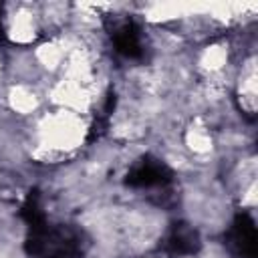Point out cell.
Segmentation results:
<instances>
[{"label":"cell","instance_id":"6da1fadb","mask_svg":"<svg viewBox=\"0 0 258 258\" xmlns=\"http://www.w3.org/2000/svg\"><path fill=\"white\" fill-rule=\"evenodd\" d=\"M169 169L163 161L147 157L137 161L129 173H127V183L133 187H153V185H163L169 181Z\"/></svg>","mask_w":258,"mask_h":258},{"label":"cell","instance_id":"7a4b0ae2","mask_svg":"<svg viewBox=\"0 0 258 258\" xmlns=\"http://www.w3.org/2000/svg\"><path fill=\"white\" fill-rule=\"evenodd\" d=\"M232 240H234L238 252L244 258H254L256 256V228H254V222L246 214L238 216V220L234 224Z\"/></svg>","mask_w":258,"mask_h":258},{"label":"cell","instance_id":"3957f363","mask_svg":"<svg viewBox=\"0 0 258 258\" xmlns=\"http://www.w3.org/2000/svg\"><path fill=\"white\" fill-rule=\"evenodd\" d=\"M167 246L175 254H194L200 246L198 234L187 226H175L167 238Z\"/></svg>","mask_w":258,"mask_h":258}]
</instances>
